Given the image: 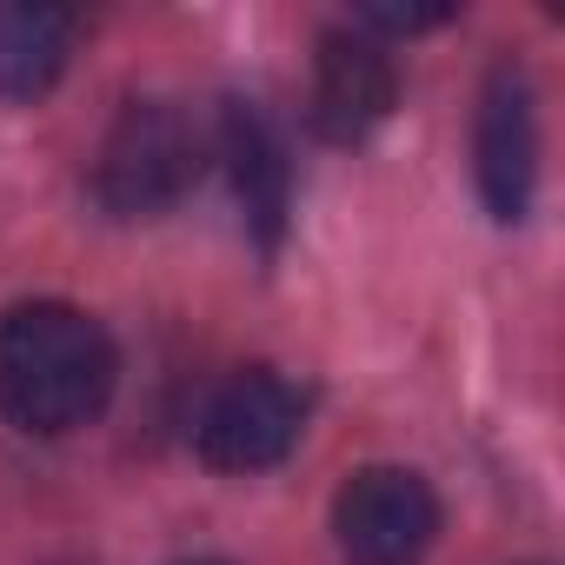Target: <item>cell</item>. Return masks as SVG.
<instances>
[{
    "instance_id": "cell-6",
    "label": "cell",
    "mask_w": 565,
    "mask_h": 565,
    "mask_svg": "<svg viewBox=\"0 0 565 565\" xmlns=\"http://www.w3.org/2000/svg\"><path fill=\"white\" fill-rule=\"evenodd\" d=\"M393 100H399V67L373 34H360V28L320 34L313 94H307V120H313L320 140H333V147L366 140L393 114Z\"/></svg>"
},
{
    "instance_id": "cell-9",
    "label": "cell",
    "mask_w": 565,
    "mask_h": 565,
    "mask_svg": "<svg viewBox=\"0 0 565 565\" xmlns=\"http://www.w3.org/2000/svg\"><path fill=\"white\" fill-rule=\"evenodd\" d=\"M360 21L366 28H386V34H419V28H439L446 8H366Z\"/></svg>"
},
{
    "instance_id": "cell-2",
    "label": "cell",
    "mask_w": 565,
    "mask_h": 565,
    "mask_svg": "<svg viewBox=\"0 0 565 565\" xmlns=\"http://www.w3.org/2000/svg\"><path fill=\"white\" fill-rule=\"evenodd\" d=\"M206 167V134L173 100H127L94 160V200L114 220H153L193 193Z\"/></svg>"
},
{
    "instance_id": "cell-7",
    "label": "cell",
    "mask_w": 565,
    "mask_h": 565,
    "mask_svg": "<svg viewBox=\"0 0 565 565\" xmlns=\"http://www.w3.org/2000/svg\"><path fill=\"white\" fill-rule=\"evenodd\" d=\"M226 173H233V200L246 213V226L259 233V246H279L294 213V160H287V134L273 127V114L259 100H226L220 134H213Z\"/></svg>"
},
{
    "instance_id": "cell-4",
    "label": "cell",
    "mask_w": 565,
    "mask_h": 565,
    "mask_svg": "<svg viewBox=\"0 0 565 565\" xmlns=\"http://www.w3.org/2000/svg\"><path fill=\"white\" fill-rule=\"evenodd\" d=\"M333 539L347 565H419L439 539V499L406 466H360L333 499Z\"/></svg>"
},
{
    "instance_id": "cell-8",
    "label": "cell",
    "mask_w": 565,
    "mask_h": 565,
    "mask_svg": "<svg viewBox=\"0 0 565 565\" xmlns=\"http://www.w3.org/2000/svg\"><path fill=\"white\" fill-rule=\"evenodd\" d=\"M74 54V14L41 0H0V100H34Z\"/></svg>"
},
{
    "instance_id": "cell-5",
    "label": "cell",
    "mask_w": 565,
    "mask_h": 565,
    "mask_svg": "<svg viewBox=\"0 0 565 565\" xmlns=\"http://www.w3.org/2000/svg\"><path fill=\"white\" fill-rule=\"evenodd\" d=\"M472 160H479V193L492 220H525L532 186H539V94L525 67L499 61L479 94V127H472Z\"/></svg>"
},
{
    "instance_id": "cell-1",
    "label": "cell",
    "mask_w": 565,
    "mask_h": 565,
    "mask_svg": "<svg viewBox=\"0 0 565 565\" xmlns=\"http://www.w3.org/2000/svg\"><path fill=\"white\" fill-rule=\"evenodd\" d=\"M120 380L114 340L67 300H28L0 313V413L34 439L81 433L107 413Z\"/></svg>"
},
{
    "instance_id": "cell-10",
    "label": "cell",
    "mask_w": 565,
    "mask_h": 565,
    "mask_svg": "<svg viewBox=\"0 0 565 565\" xmlns=\"http://www.w3.org/2000/svg\"><path fill=\"white\" fill-rule=\"evenodd\" d=\"M193 565H220V558H193Z\"/></svg>"
},
{
    "instance_id": "cell-3",
    "label": "cell",
    "mask_w": 565,
    "mask_h": 565,
    "mask_svg": "<svg viewBox=\"0 0 565 565\" xmlns=\"http://www.w3.org/2000/svg\"><path fill=\"white\" fill-rule=\"evenodd\" d=\"M300 433H307V393L273 366L220 380L193 419V446L213 472H266L300 446Z\"/></svg>"
}]
</instances>
